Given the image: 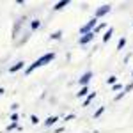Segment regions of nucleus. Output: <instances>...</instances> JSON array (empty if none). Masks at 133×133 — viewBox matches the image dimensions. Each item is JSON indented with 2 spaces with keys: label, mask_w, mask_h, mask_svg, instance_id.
Masks as SVG:
<instances>
[{
  "label": "nucleus",
  "mask_w": 133,
  "mask_h": 133,
  "mask_svg": "<svg viewBox=\"0 0 133 133\" xmlns=\"http://www.w3.org/2000/svg\"><path fill=\"white\" fill-rule=\"evenodd\" d=\"M53 59H55V51H48V53H44V55H41L39 59H36V61H34V62L30 64V66H29V68L25 69V75L29 76V75H30V73L34 71V69H37V68H43L44 64H48V62H51Z\"/></svg>",
  "instance_id": "1"
},
{
  "label": "nucleus",
  "mask_w": 133,
  "mask_h": 133,
  "mask_svg": "<svg viewBox=\"0 0 133 133\" xmlns=\"http://www.w3.org/2000/svg\"><path fill=\"white\" fill-rule=\"evenodd\" d=\"M96 25H98V20H96V18H91V20L87 21L85 25H82V27H80V36H83V34H89V32H92L94 29H96Z\"/></svg>",
  "instance_id": "2"
},
{
  "label": "nucleus",
  "mask_w": 133,
  "mask_h": 133,
  "mask_svg": "<svg viewBox=\"0 0 133 133\" xmlns=\"http://www.w3.org/2000/svg\"><path fill=\"white\" fill-rule=\"evenodd\" d=\"M110 9H112V5H110V4H103V5H99L98 9L94 11V18H96V20L103 18L105 14H108V12H110Z\"/></svg>",
  "instance_id": "3"
},
{
  "label": "nucleus",
  "mask_w": 133,
  "mask_h": 133,
  "mask_svg": "<svg viewBox=\"0 0 133 133\" xmlns=\"http://www.w3.org/2000/svg\"><path fill=\"white\" fill-rule=\"evenodd\" d=\"M91 80H92V71H85V73L82 75V76H80L78 83H80V87H87Z\"/></svg>",
  "instance_id": "4"
},
{
  "label": "nucleus",
  "mask_w": 133,
  "mask_h": 133,
  "mask_svg": "<svg viewBox=\"0 0 133 133\" xmlns=\"http://www.w3.org/2000/svg\"><path fill=\"white\" fill-rule=\"evenodd\" d=\"M92 39H94V32H89V34H83V36H80V37H78V43H80L82 46H85V44H89Z\"/></svg>",
  "instance_id": "5"
},
{
  "label": "nucleus",
  "mask_w": 133,
  "mask_h": 133,
  "mask_svg": "<svg viewBox=\"0 0 133 133\" xmlns=\"http://www.w3.org/2000/svg\"><path fill=\"white\" fill-rule=\"evenodd\" d=\"M23 68H25V62L18 61L16 64H12V66L9 68V73H16V71H20V69H23Z\"/></svg>",
  "instance_id": "6"
},
{
  "label": "nucleus",
  "mask_w": 133,
  "mask_h": 133,
  "mask_svg": "<svg viewBox=\"0 0 133 133\" xmlns=\"http://www.w3.org/2000/svg\"><path fill=\"white\" fill-rule=\"evenodd\" d=\"M69 5V0H61V2H57L55 5H53V11H61L64 7H68Z\"/></svg>",
  "instance_id": "7"
},
{
  "label": "nucleus",
  "mask_w": 133,
  "mask_h": 133,
  "mask_svg": "<svg viewBox=\"0 0 133 133\" xmlns=\"http://www.w3.org/2000/svg\"><path fill=\"white\" fill-rule=\"evenodd\" d=\"M112 34H114V29L112 27H108V30L103 34V43H108L110 39H112Z\"/></svg>",
  "instance_id": "8"
},
{
  "label": "nucleus",
  "mask_w": 133,
  "mask_h": 133,
  "mask_svg": "<svg viewBox=\"0 0 133 133\" xmlns=\"http://www.w3.org/2000/svg\"><path fill=\"white\" fill-rule=\"evenodd\" d=\"M94 98H96V92H89V94L83 98V107H87V105H89V103H91Z\"/></svg>",
  "instance_id": "9"
},
{
  "label": "nucleus",
  "mask_w": 133,
  "mask_h": 133,
  "mask_svg": "<svg viewBox=\"0 0 133 133\" xmlns=\"http://www.w3.org/2000/svg\"><path fill=\"white\" fill-rule=\"evenodd\" d=\"M59 121V117H55V115H50L46 121H44V126H53V124Z\"/></svg>",
  "instance_id": "10"
},
{
  "label": "nucleus",
  "mask_w": 133,
  "mask_h": 133,
  "mask_svg": "<svg viewBox=\"0 0 133 133\" xmlns=\"http://www.w3.org/2000/svg\"><path fill=\"white\" fill-rule=\"evenodd\" d=\"M89 94V87H80V92H76V98H85Z\"/></svg>",
  "instance_id": "11"
},
{
  "label": "nucleus",
  "mask_w": 133,
  "mask_h": 133,
  "mask_svg": "<svg viewBox=\"0 0 133 133\" xmlns=\"http://www.w3.org/2000/svg\"><path fill=\"white\" fill-rule=\"evenodd\" d=\"M61 37H62V30H55V32H53V34L50 36V39H51V41H59Z\"/></svg>",
  "instance_id": "12"
},
{
  "label": "nucleus",
  "mask_w": 133,
  "mask_h": 133,
  "mask_svg": "<svg viewBox=\"0 0 133 133\" xmlns=\"http://www.w3.org/2000/svg\"><path fill=\"white\" fill-rule=\"evenodd\" d=\"M105 29H107V25H105V23H98V25H96V29H94V36H96V34H98V32H101V30H105Z\"/></svg>",
  "instance_id": "13"
},
{
  "label": "nucleus",
  "mask_w": 133,
  "mask_h": 133,
  "mask_svg": "<svg viewBox=\"0 0 133 133\" xmlns=\"http://www.w3.org/2000/svg\"><path fill=\"white\" fill-rule=\"evenodd\" d=\"M30 27H32V30H37V29L41 27V21H39V20H32Z\"/></svg>",
  "instance_id": "14"
},
{
  "label": "nucleus",
  "mask_w": 133,
  "mask_h": 133,
  "mask_svg": "<svg viewBox=\"0 0 133 133\" xmlns=\"http://www.w3.org/2000/svg\"><path fill=\"white\" fill-rule=\"evenodd\" d=\"M124 46H126V37H121L119 43H117V50H123Z\"/></svg>",
  "instance_id": "15"
},
{
  "label": "nucleus",
  "mask_w": 133,
  "mask_h": 133,
  "mask_svg": "<svg viewBox=\"0 0 133 133\" xmlns=\"http://www.w3.org/2000/svg\"><path fill=\"white\" fill-rule=\"evenodd\" d=\"M105 112V107H99L96 112H94V119H98V117H101V114Z\"/></svg>",
  "instance_id": "16"
},
{
  "label": "nucleus",
  "mask_w": 133,
  "mask_h": 133,
  "mask_svg": "<svg viewBox=\"0 0 133 133\" xmlns=\"http://www.w3.org/2000/svg\"><path fill=\"white\" fill-rule=\"evenodd\" d=\"M107 83H108V85H115V83H117V76H108Z\"/></svg>",
  "instance_id": "17"
},
{
  "label": "nucleus",
  "mask_w": 133,
  "mask_h": 133,
  "mask_svg": "<svg viewBox=\"0 0 133 133\" xmlns=\"http://www.w3.org/2000/svg\"><path fill=\"white\" fill-rule=\"evenodd\" d=\"M131 89H133V83H128V85H126V87L123 89V92H124V94H128V92L131 91Z\"/></svg>",
  "instance_id": "18"
},
{
  "label": "nucleus",
  "mask_w": 133,
  "mask_h": 133,
  "mask_svg": "<svg viewBox=\"0 0 133 133\" xmlns=\"http://www.w3.org/2000/svg\"><path fill=\"white\" fill-rule=\"evenodd\" d=\"M11 123L18 124V114H11Z\"/></svg>",
  "instance_id": "19"
},
{
  "label": "nucleus",
  "mask_w": 133,
  "mask_h": 133,
  "mask_svg": "<svg viewBox=\"0 0 133 133\" xmlns=\"http://www.w3.org/2000/svg\"><path fill=\"white\" fill-rule=\"evenodd\" d=\"M16 128H20V126H18V124H14V123H11L5 130H7V131H11V130H16Z\"/></svg>",
  "instance_id": "20"
},
{
  "label": "nucleus",
  "mask_w": 133,
  "mask_h": 133,
  "mask_svg": "<svg viewBox=\"0 0 133 133\" xmlns=\"http://www.w3.org/2000/svg\"><path fill=\"white\" fill-rule=\"evenodd\" d=\"M30 123L32 124H37V123H39V117H37V115H30Z\"/></svg>",
  "instance_id": "21"
},
{
  "label": "nucleus",
  "mask_w": 133,
  "mask_h": 133,
  "mask_svg": "<svg viewBox=\"0 0 133 133\" xmlns=\"http://www.w3.org/2000/svg\"><path fill=\"white\" fill-rule=\"evenodd\" d=\"M20 108V105L18 103H14V105H11V110H12V114H16V110Z\"/></svg>",
  "instance_id": "22"
},
{
  "label": "nucleus",
  "mask_w": 133,
  "mask_h": 133,
  "mask_svg": "<svg viewBox=\"0 0 133 133\" xmlns=\"http://www.w3.org/2000/svg\"><path fill=\"white\" fill-rule=\"evenodd\" d=\"M123 89V85L121 83H115V85H112V91H121Z\"/></svg>",
  "instance_id": "23"
},
{
  "label": "nucleus",
  "mask_w": 133,
  "mask_h": 133,
  "mask_svg": "<svg viewBox=\"0 0 133 133\" xmlns=\"http://www.w3.org/2000/svg\"><path fill=\"white\" fill-rule=\"evenodd\" d=\"M124 96H126V94H124V92H121V94H117V96H115V101H119V99H123Z\"/></svg>",
  "instance_id": "24"
},
{
  "label": "nucleus",
  "mask_w": 133,
  "mask_h": 133,
  "mask_svg": "<svg viewBox=\"0 0 133 133\" xmlns=\"http://www.w3.org/2000/svg\"><path fill=\"white\" fill-rule=\"evenodd\" d=\"M71 119H75V114H69V115H66V119H64V121H71Z\"/></svg>",
  "instance_id": "25"
},
{
  "label": "nucleus",
  "mask_w": 133,
  "mask_h": 133,
  "mask_svg": "<svg viewBox=\"0 0 133 133\" xmlns=\"http://www.w3.org/2000/svg\"><path fill=\"white\" fill-rule=\"evenodd\" d=\"M4 92H5V89H4V87H0V96H2Z\"/></svg>",
  "instance_id": "26"
},
{
  "label": "nucleus",
  "mask_w": 133,
  "mask_h": 133,
  "mask_svg": "<svg viewBox=\"0 0 133 133\" xmlns=\"http://www.w3.org/2000/svg\"><path fill=\"white\" fill-rule=\"evenodd\" d=\"M131 75H133V71H131Z\"/></svg>",
  "instance_id": "27"
}]
</instances>
